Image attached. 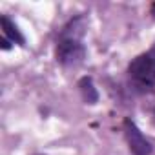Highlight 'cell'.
Instances as JSON below:
<instances>
[{"label":"cell","mask_w":155,"mask_h":155,"mask_svg":"<svg viewBox=\"0 0 155 155\" xmlns=\"http://www.w3.org/2000/svg\"><path fill=\"white\" fill-rule=\"evenodd\" d=\"M0 29H2V37L8 38L13 46H18V48H26L28 46V38H26L24 31L15 22V18H11L8 13L0 15Z\"/></svg>","instance_id":"4"},{"label":"cell","mask_w":155,"mask_h":155,"mask_svg":"<svg viewBox=\"0 0 155 155\" xmlns=\"http://www.w3.org/2000/svg\"><path fill=\"white\" fill-rule=\"evenodd\" d=\"M35 155H46V153H35Z\"/></svg>","instance_id":"9"},{"label":"cell","mask_w":155,"mask_h":155,"mask_svg":"<svg viewBox=\"0 0 155 155\" xmlns=\"http://www.w3.org/2000/svg\"><path fill=\"white\" fill-rule=\"evenodd\" d=\"M126 77L137 93H148L155 90V44L148 51L139 53L130 60Z\"/></svg>","instance_id":"2"},{"label":"cell","mask_w":155,"mask_h":155,"mask_svg":"<svg viewBox=\"0 0 155 155\" xmlns=\"http://www.w3.org/2000/svg\"><path fill=\"white\" fill-rule=\"evenodd\" d=\"M148 11H150V17L155 20V2H151V4H150V9H148Z\"/></svg>","instance_id":"7"},{"label":"cell","mask_w":155,"mask_h":155,"mask_svg":"<svg viewBox=\"0 0 155 155\" xmlns=\"http://www.w3.org/2000/svg\"><path fill=\"white\" fill-rule=\"evenodd\" d=\"M77 90H79V95H81V99L86 106H95L101 101L99 88L95 86L93 77H90V75H84L77 81Z\"/></svg>","instance_id":"5"},{"label":"cell","mask_w":155,"mask_h":155,"mask_svg":"<svg viewBox=\"0 0 155 155\" xmlns=\"http://www.w3.org/2000/svg\"><path fill=\"white\" fill-rule=\"evenodd\" d=\"M13 48H15V46H13V44H11V42H9L8 38H4V37L0 38V51H4V53H8V51H11Z\"/></svg>","instance_id":"6"},{"label":"cell","mask_w":155,"mask_h":155,"mask_svg":"<svg viewBox=\"0 0 155 155\" xmlns=\"http://www.w3.org/2000/svg\"><path fill=\"white\" fill-rule=\"evenodd\" d=\"M122 135L131 155H153V144L131 117L122 119Z\"/></svg>","instance_id":"3"},{"label":"cell","mask_w":155,"mask_h":155,"mask_svg":"<svg viewBox=\"0 0 155 155\" xmlns=\"http://www.w3.org/2000/svg\"><path fill=\"white\" fill-rule=\"evenodd\" d=\"M88 26H90V20L86 13H79V15L69 17L57 31L53 57L60 68L71 69V68L81 66L86 60L88 48H86L84 38L88 35Z\"/></svg>","instance_id":"1"},{"label":"cell","mask_w":155,"mask_h":155,"mask_svg":"<svg viewBox=\"0 0 155 155\" xmlns=\"http://www.w3.org/2000/svg\"><path fill=\"white\" fill-rule=\"evenodd\" d=\"M151 117H153V124H155V108H153V111H151Z\"/></svg>","instance_id":"8"}]
</instances>
